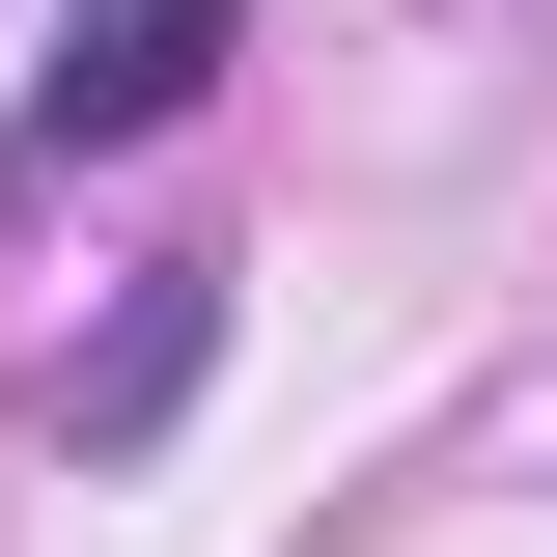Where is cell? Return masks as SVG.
Masks as SVG:
<instances>
[{
  "mask_svg": "<svg viewBox=\"0 0 557 557\" xmlns=\"http://www.w3.org/2000/svg\"><path fill=\"white\" fill-rule=\"evenodd\" d=\"M223 57H251L223 0H84L57 57H28V139H57V168H84V139H168V112H196Z\"/></svg>",
  "mask_w": 557,
  "mask_h": 557,
  "instance_id": "obj_1",
  "label": "cell"
},
{
  "mask_svg": "<svg viewBox=\"0 0 557 557\" xmlns=\"http://www.w3.org/2000/svg\"><path fill=\"white\" fill-rule=\"evenodd\" d=\"M196 362H223V307H196V278H139V307H112V362H84V446H139Z\"/></svg>",
  "mask_w": 557,
  "mask_h": 557,
  "instance_id": "obj_2",
  "label": "cell"
}]
</instances>
